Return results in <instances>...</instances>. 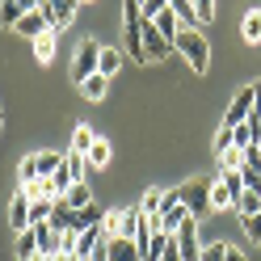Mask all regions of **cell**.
Segmentation results:
<instances>
[{
    "label": "cell",
    "mask_w": 261,
    "mask_h": 261,
    "mask_svg": "<svg viewBox=\"0 0 261 261\" xmlns=\"http://www.w3.org/2000/svg\"><path fill=\"white\" fill-rule=\"evenodd\" d=\"M173 51H177V55H186V63H190V72H194V76H206V68H211V42H206V34H202L198 25L177 30Z\"/></svg>",
    "instance_id": "cell-1"
},
{
    "label": "cell",
    "mask_w": 261,
    "mask_h": 261,
    "mask_svg": "<svg viewBox=\"0 0 261 261\" xmlns=\"http://www.w3.org/2000/svg\"><path fill=\"white\" fill-rule=\"evenodd\" d=\"M240 194H244L240 173H219L215 181H211V206H219V211H236Z\"/></svg>",
    "instance_id": "cell-2"
},
{
    "label": "cell",
    "mask_w": 261,
    "mask_h": 261,
    "mask_svg": "<svg viewBox=\"0 0 261 261\" xmlns=\"http://www.w3.org/2000/svg\"><path fill=\"white\" fill-rule=\"evenodd\" d=\"M97 59H101V42L80 38L76 42V55H72V80H76V85H85L89 76H97Z\"/></svg>",
    "instance_id": "cell-3"
},
{
    "label": "cell",
    "mask_w": 261,
    "mask_h": 261,
    "mask_svg": "<svg viewBox=\"0 0 261 261\" xmlns=\"http://www.w3.org/2000/svg\"><path fill=\"white\" fill-rule=\"evenodd\" d=\"M177 198L190 206V215H194V219H202L206 211H211V181H206V177H190V181L177 190Z\"/></svg>",
    "instance_id": "cell-4"
},
{
    "label": "cell",
    "mask_w": 261,
    "mask_h": 261,
    "mask_svg": "<svg viewBox=\"0 0 261 261\" xmlns=\"http://www.w3.org/2000/svg\"><path fill=\"white\" fill-rule=\"evenodd\" d=\"M253 101H257V89L253 85H244L232 101H227V110H223V126H244L249 122V114H253Z\"/></svg>",
    "instance_id": "cell-5"
},
{
    "label": "cell",
    "mask_w": 261,
    "mask_h": 261,
    "mask_svg": "<svg viewBox=\"0 0 261 261\" xmlns=\"http://www.w3.org/2000/svg\"><path fill=\"white\" fill-rule=\"evenodd\" d=\"M186 219H190V206L177 198V190H169V202H165V211L156 215V227H160L165 236H177V227H181Z\"/></svg>",
    "instance_id": "cell-6"
},
{
    "label": "cell",
    "mask_w": 261,
    "mask_h": 261,
    "mask_svg": "<svg viewBox=\"0 0 261 261\" xmlns=\"http://www.w3.org/2000/svg\"><path fill=\"white\" fill-rule=\"evenodd\" d=\"M143 51H148V63H152V59H165V55L173 51V42L160 34L152 21H143Z\"/></svg>",
    "instance_id": "cell-7"
},
{
    "label": "cell",
    "mask_w": 261,
    "mask_h": 261,
    "mask_svg": "<svg viewBox=\"0 0 261 261\" xmlns=\"http://www.w3.org/2000/svg\"><path fill=\"white\" fill-rule=\"evenodd\" d=\"M17 30L25 38H38V34H46V30H51V13H46V5H38L34 13H25V17L17 21Z\"/></svg>",
    "instance_id": "cell-8"
},
{
    "label": "cell",
    "mask_w": 261,
    "mask_h": 261,
    "mask_svg": "<svg viewBox=\"0 0 261 261\" xmlns=\"http://www.w3.org/2000/svg\"><path fill=\"white\" fill-rule=\"evenodd\" d=\"M76 9H80V0H51V5H46V13H51V30H55V34L76 17Z\"/></svg>",
    "instance_id": "cell-9"
},
{
    "label": "cell",
    "mask_w": 261,
    "mask_h": 261,
    "mask_svg": "<svg viewBox=\"0 0 261 261\" xmlns=\"http://www.w3.org/2000/svg\"><path fill=\"white\" fill-rule=\"evenodd\" d=\"M110 261H143V253L130 236H110Z\"/></svg>",
    "instance_id": "cell-10"
},
{
    "label": "cell",
    "mask_w": 261,
    "mask_h": 261,
    "mask_svg": "<svg viewBox=\"0 0 261 261\" xmlns=\"http://www.w3.org/2000/svg\"><path fill=\"white\" fill-rule=\"evenodd\" d=\"M9 223L17 227V232H25V227H30V198H25V194H17V198L9 202Z\"/></svg>",
    "instance_id": "cell-11"
},
{
    "label": "cell",
    "mask_w": 261,
    "mask_h": 261,
    "mask_svg": "<svg viewBox=\"0 0 261 261\" xmlns=\"http://www.w3.org/2000/svg\"><path fill=\"white\" fill-rule=\"evenodd\" d=\"M118 68H122V51H118V46H101L97 72H101V76H118Z\"/></svg>",
    "instance_id": "cell-12"
},
{
    "label": "cell",
    "mask_w": 261,
    "mask_h": 261,
    "mask_svg": "<svg viewBox=\"0 0 261 261\" xmlns=\"http://www.w3.org/2000/svg\"><path fill=\"white\" fill-rule=\"evenodd\" d=\"M257 211H261V190H244V194H240V202H236L240 223H244V219H253Z\"/></svg>",
    "instance_id": "cell-13"
},
{
    "label": "cell",
    "mask_w": 261,
    "mask_h": 261,
    "mask_svg": "<svg viewBox=\"0 0 261 261\" xmlns=\"http://www.w3.org/2000/svg\"><path fill=\"white\" fill-rule=\"evenodd\" d=\"M38 257V236L34 227H25V232H17V261H34Z\"/></svg>",
    "instance_id": "cell-14"
},
{
    "label": "cell",
    "mask_w": 261,
    "mask_h": 261,
    "mask_svg": "<svg viewBox=\"0 0 261 261\" xmlns=\"http://www.w3.org/2000/svg\"><path fill=\"white\" fill-rule=\"evenodd\" d=\"M59 202H68L72 211H85V206L93 202V198H89V181H76V186H72L68 194H63V198H59Z\"/></svg>",
    "instance_id": "cell-15"
},
{
    "label": "cell",
    "mask_w": 261,
    "mask_h": 261,
    "mask_svg": "<svg viewBox=\"0 0 261 261\" xmlns=\"http://www.w3.org/2000/svg\"><path fill=\"white\" fill-rule=\"evenodd\" d=\"M165 202H169V194H165V190H148V194H143V202H139V211L156 219L160 211H165Z\"/></svg>",
    "instance_id": "cell-16"
},
{
    "label": "cell",
    "mask_w": 261,
    "mask_h": 261,
    "mask_svg": "<svg viewBox=\"0 0 261 261\" xmlns=\"http://www.w3.org/2000/svg\"><path fill=\"white\" fill-rule=\"evenodd\" d=\"M106 89H110V76H101V72H97V76H89L85 85H80V93H85L89 101H101V97H106Z\"/></svg>",
    "instance_id": "cell-17"
},
{
    "label": "cell",
    "mask_w": 261,
    "mask_h": 261,
    "mask_svg": "<svg viewBox=\"0 0 261 261\" xmlns=\"http://www.w3.org/2000/svg\"><path fill=\"white\" fill-rule=\"evenodd\" d=\"M110 156H114V148H110L101 135H97V143L89 148V169H106V165H110Z\"/></svg>",
    "instance_id": "cell-18"
},
{
    "label": "cell",
    "mask_w": 261,
    "mask_h": 261,
    "mask_svg": "<svg viewBox=\"0 0 261 261\" xmlns=\"http://www.w3.org/2000/svg\"><path fill=\"white\" fill-rule=\"evenodd\" d=\"M51 211H55V198H34L30 202V227L34 223H51Z\"/></svg>",
    "instance_id": "cell-19"
},
{
    "label": "cell",
    "mask_w": 261,
    "mask_h": 261,
    "mask_svg": "<svg viewBox=\"0 0 261 261\" xmlns=\"http://www.w3.org/2000/svg\"><path fill=\"white\" fill-rule=\"evenodd\" d=\"M152 25H156V30H160V34H165L169 42L177 38V30H181V21H177V13H173V9H165L160 17H152Z\"/></svg>",
    "instance_id": "cell-20"
},
{
    "label": "cell",
    "mask_w": 261,
    "mask_h": 261,
    "mask_svg": "<svg viewBox=\"0 0 261 261\" xmlns=\"http://www.w3.org/2000/svg\"><path fill=\"white\" fill-rule=\"evenodd\" d=\"M34 55H38V63H51L55 59V30H46V34L34 38Z\"/></svg>",
    "instance_id": "cell-21"
},
{
    "label": "cell",
    "mask_w": 261,
    "mask_h": 261,
    "mask_svg": "<svg viewBox=\"0 0 261 261\" xmlns=\"http://www.w3.org/2000/svg\"><path fill=\"white\" fill-rule=\"evenodd\" d=\"M240 34L249 38V42H261V9H249V13H244V21H240Z\"/></svg>",
    "instance_id": "cell-22"
},
{
    "label": "cell",
    "mask_w": 261,
    "mask_h": 261,
    "mask_svg": "<svg viewBox=\"0 0 261 261\" xmlns=\"http://www.w3.org/2000/svg\"><path fill=\"white\" fill-rule=\"evenodd\" d=\"M169 9L177 13V21H181V30H186V25H198V13H194V0H169Z\"/></svg>",
    "instance_id": "cell-23"
},
{
    "label": "cell",
    "mask_w": 261,
    "mask_h": 261,
    "mask_svg": "<svg viewBox=\"0 0 261 261\" xmlns=\"http://www.w3.org/2000/svg\"><path fill=\"white\" fill-rule=\"evenodd\" d=\"M93 143H97V135H93L89 126H76V130H72V152H76V156H89Z\"/></svg>",
    "instance_id": "cell-24"
},
{
    "label": "cell",
    "mask_w": 261,
    "mask_h": 261,
    "mask_svg": "<svg viewBox=\"0 0 261 261\" xmlns=\"http://www.w3.org/2000/svg\"><path fill=\"white\" fill-rule=\"evenodd\" d=\"M240 181H244V190H261V160H244L240 165Z\"/></svg>",
    "instance_id": "cell-25"
},
{
    "label": "cell",
    "mask_w": 261,
    "mask_h": 261,
    "mask_svg": "<svg viewBox=\"0 0 261 261\" xmlns=\"http://www.w3.org/2000/svg\"><path fill=\"white\" fill-rule=\"evenodd\" d=\"M17 21H21V5L17 0H0V25L17 30Z\"/></svg>",
    "instance_id": "cell-26"
},
{
    "label": "cell",
    "mask_w": 261,
    "mask_h": 261,
    "mask_svg": "<svg viewBox=\"0 0 261 261\" xmlns=\"http://www.w3.org/2000/svg\"><path fill=\"white\" fill-rule=\"evenodd\" d=\"M59 165H63V156H59V152H38V173H42V177H55Z\"/></svg>",
    "instance_id": "cell-27"
},
{
    "label": "cell",
    "mask_w": 261,
    "mask_h": 261,
    "mask_svg": "<svg viewBox=\"0 0 261 261\" xmlns=\"http://www.w3.org/2000/svg\"><path fill=\"white\" fill-rule=\"evenodd\" d=\"M253 89H257V101H253V114H249V126H253V135L261 139V76L253 80Z\"/></svg>",
    "instance_id": "cell-28"
},
{
    "label": "cell",
    "mask_w": 261,
    "mask_h": 261,
    "mask_svg": "<svg viewBox=\"0 0 261 261\" xmlns=\"http://www.w3.org/2000/svg\"><path fill=\"white\" fill-rule=\"evenodd\" d=\"M38 177H42V173H38V156H25V160H21V186H34Z\"/></svg>",
    "instance_id": "cell-29"
},
{
    "label": "cell",
    "mask_w": 261,
    "mask_h": 261,
    "mask_svg": "<svg viewBox=\"0 0 261 261\" xmlns=\"http://www.w3.org/2000/svg\"><path fill=\"white\" fill-rule=\"evenodd\" d=\"M202 261H227V244L219 240V244H206L202 249Z\"/></svg>",
    "instance_id": "cell-30"
},
{
    "label": "cell",
    "mask_w": 261,
    "mask_h": 261,
    "mask_svg": "<svg viewBox=\"0 0 261 261\" xmlns=\"http://www.w3.org/2000/svg\"><path fill=\"white\" fill-rule=\"evenodd\" d=\"M194 13H198V25L215 17V0H194Z\"/></svg>",
    "instance_id": "cell-31"
},
{
    "label": "cell",
    "mask_w": 261,
    "mask_h": 261,
    "mask_svg": "<svg viewBox=\"0 0 261 261\" xmlns=\"http://www.w3.org/2000/svg\"><path fill=\"white\" fill-rule=\"evenodd\" d=\"M244 236H249V240H257V244H261V211H257L253 219H244Z\"/></svg>",
    "instance_id": "cell-32"
},
{
    "label": "cell",
    "mask_w": 261,
    "mask_h": 261,
    "mask_svg": "<svg viewBox=\"0 0 261 261\" xmlns=\"http://www.w3.org/2000/svg\"><path fill=\"white\" fill-rule=\"evenodd\" d=\"M232 143H236V139H232V126H223L219 135H215V156H219V152H227Z\"/></svg>",
    "instance_id": "cell-33"
},
{
    "label": "cell",
    "mask_w": 261,
    "mask_h": 261,
    "mask_svg": "<svg viewBox=\"0 0 261 261\" xmlns=\"http://www.w3.org/2000/svg\"><path fill=\"white\" fill-rule=\"evenodd\" d=\"M160 261H181V253H177V236L169 240V249H165V253H160Z\"/></svg>",
    "instance_id": "cell-34"
},
{
    "label": "cell",
    "mask_w": 261,
    "mask_h": 261,
    "mask_svg": "<svg viewBox=\"0 0 261 261\" xmlns=\"http://www.w3.org/2000/svg\"><path fill=\"white\" fill-rule=\"evenodd\" d=\"M227 261H249V257H244L240 249H232V244H227Z\"/></svg>",
    "instance_id": "cell-35"
},
{
    "label": "cell",
    "mask_w": 261,
    "mask_h": 261,
    "mask_svg": "<svg viewBox=\"0 0 261 261\" xmlns=\"http://www.w3.org/2000/svg\"><path fill=\"white\" fill-rule=\"evenodd\" d=\"M257 152H261V139H257Z\"/></svg>",
    "instance_id": "cell-36"
},
{
    "label": "cell",
    "mask_w": 261,
    "mask_h": 261,
    "mask_svg": "<svg viewBox=\"0 0 261 261\" xmlns=\"http://www.w3.org/2000/svg\"><path fill=\"white\" fill-rule=\"evenodd\" d=\"M80 5H89V0H80Z\"/></svg>",
    "instance_id": "cell-37"
},
{
    "label": "cell",
    "mask_w": 261,
    "mask_h": 261,
    "mask_svg": "<svg viewBox=\"0 0 261 261\" xmlns=\"http://www.w3.org/2000/svg\"><path fill=\"white\" fill-rule=\"evenodd\" d=\"M42 5H51V0H42Z\"/></svg>",
    "instance_id": "cell-38"
},
{
    "label": "cell",
    "mask_w": 261,
    "mask_h": 261,
    "mask_svg": "<svg viewBox=\"0 0 261 261\" xmlns=\"http://www.w3.org/2000/svg\"><path fill=\"white\" fill-rule=\"evenodd\" d=\"M139 5H143V0H139Z\"/></svg>",
    "instance_id": "cell-39"
}]
</instances>
